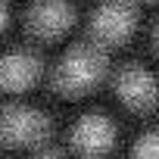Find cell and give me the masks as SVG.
I'll return each mask as SVG.
<instances>
[{
	"instance_id": "cell-1",
	"label": "cell",
	"mask_w": 159,
	"mask_h": 159,
	"mask_svg": "<svg viewBox=\"0 0 159 159\" xmlns=\"http://www.w3.org/2000/svg\"><path fill=\"white\" fill-rule=\"evenodd\" d=\"M103 66H106L103 50L94 47V44H81V47L69 50L59 59V66L53 72V84L59 91H66V94L69 91H81V88L94 84L97 78L103 75Z\"/></svg>"
},
{
	"instance_id": "cell-2",
	"label": "cell",
	"mask_w": 159,
	"mask_h": 159,
	"mask_svg": "<svg viewBox=\"0 0 159 159\" xmlns=\"http://www.w3.org/2000/svg\"><path fill=\"white\" fill-rule=\"evenodd\" d=\"M47 131V119L28 106H0V140L28 143Z\"/></svg>"
},
{
	"instance_id": "cell-3",
	"label": "cell",
	"mask_w": 159,
	"mask_h": 159,
	"mask_svg": "<svg viewBox=\"0 0 159 159\" xmlns=\"http://www.w3.org/2000/svg\"><path fill=\"white\" fill-rule=\"evenodd\" d=\"M134 28V7L128 0H103L91 19V31L100 41H122Z\"/></svg>"
},
{
	"instance_id": "cell-4",
	"label": "cell",
	"mask_w": 159,
	"mask_h": 159,
	"mask_svg": "<svg viewBox=\"0 0 159 159\" xmlns=\"http://www.w3.org/2000/svg\"><path fill=\"white\" fill-rule=\"evenodd\" d=\"M116 91L119 97L131 106V109H150L159 97L156 91V81H153V75L140 66H125L116 78Z\"/></svg>"
},
{
	"instance_id": "cell-5",
	"label": "cell",
	"mask_w": 159,
	"mask_h": 159,
	"mask_svg": "<svg viewBox=\"0 0 159 159\" xmlns=\"http://www.w3.org/2000/svg\"><path fill=\"white\" fill-rule=\"evenodd\" d=\"M25 19H28L31 34L53 38V34H59V31L72 22V10L62 3V0H38V3L28 10Z\"/></svg>"
},
{
	"instance_id": "cell-6",
	"label": "cell",
	"mask_w": 159,
	"mask_h": 159,
	"mask_svg": "<svg viewBox=\"0 0 159 159\" xmlns=\"http://www.w3.org/2000/svg\"><path fill=\"white\" fill-rule=\"evenodd\" d=\"M72 143L81 153H88V156L103 153L112 143V125H109V119L94 116V112L84 116V119H78V125L72 128Z\"/></svg>"
},
{
	"instance_id": "cell-7",
	"label": "cell",
	"mask_w": 159,
	"mask_h": 159,
	"mask_svg": "<svg viewBox=\"0 0 159 159\" xmlns=\"http://www.w3.org/2000/svg\"><path fill=\"white\" fill-rule=\"evenodd\" d=\"M41 72V62L28 50H13L0 59V84L3 88H25Z\"/></svg>"
},
{
	"instance_id": "cell-8",
	"label": "cell",
	"mask_w": 159,
	"mask_h": 159,
	"mask_svg": "<svg viewBox=\"0 0 159 159\" xmlns=\"http://www.w3.org/2000/svg\"><path fill=\"white\" fill-rule=\"evenodd\" d=\"M134 159H159V134H143L134 143Z\"/></svg>"
},
{
	"instance_id": "cell-9",
	"label": "cell",
	"mask_w": 159,
	"mask_h": 159,
	"mask_svg": "<svg viewBox=\"0 0 159 159\" xmlns=\"http://www.w3.org/2000/svg\"><path fill=\"white\" fill-rule=\"evenodd\" d=\"M153 47H156V50H159V22H156V25H153Z\"/></svg>"
},
{
	"instance_id": "cell-10",
	"label": "cell",
	"mask_w": 159,
	"mask_h": 159,
	"mask_svg": "<svg viewBox=\"0 0 159 159\" xmlns=\"http://www.w3.org/2000/svg\"><path fill=\"white\" fill-rule=\"evenodd\" d=\"M38 159H62V156H59V153H50V150H47V153H41Z\"/></svg>"
},
{
	"instance_id": "cell-11",
	"label": "cell",
	"mask_w": 159,
	"mask_h": 159,
	"mask_svg": "<svg viewBox=\"0 0 159 159\" xmlns=\"http://www.w3.org/2000/svg\"><path fill=\"white\" fill-rule=\"evenodd\" d=\"M0 25H3V7H0Z\"/></svg>"
}]
</instances>
